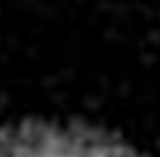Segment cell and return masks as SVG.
<instances>
[{"label": "cell", "mask_w": 160, "mask_h": 157, "mask_svg": "<svg viewBox=\"0 0 160 157\" xmlns=\"http://www.w3.org/2000/svg\"><path fill=\"white\" fill-rule=\"evenodd\" d=\"M0 157H121L101 141L58 126L0 130Z\"/></svg>", "instance_id": "6da1fadb"}]
</instances>
